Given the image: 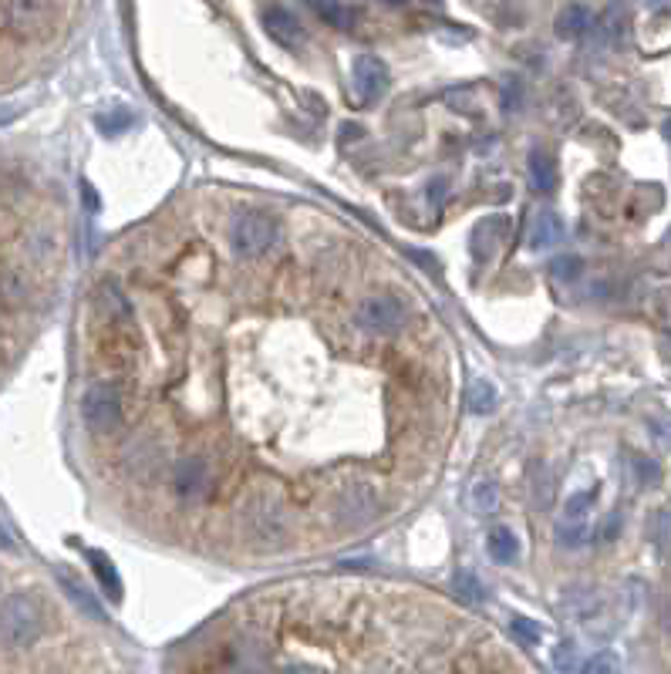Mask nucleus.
Instances as JSON below:
<instances>
[{
  "instance_id": "f257e3e1",
  "label": "nucleus",
  "mask_w": 671,
  "mask_h": 674,
  "mask_svg": "<svg viewBox=\"0 0 671 674\" xmlns=\"http://www.w3.org/2000/svg\"><path fill=\"white\" fill-rule=\"evenodd\" d=\"M240 523L250 540L260 546H280L287 540V530H290L284 503H280L274 493H267V489L253 493L247 503L240 506Z\"/></svg>"
},
{
  "instance_id": "f03ea898",
  "label": "nucleus",
  "mask_w": 671,
  "mask_h": 674,
  "mask_svg": "<svg viewBox=\"0 0 671 674\" xmlns=\"http://www.w3.org/2000/svg\"><path fill=\"white\" fill-rule=\"evenodd\" d=\"M277 240L280 223L270 213H260V209H247L230 226V243L240 257H264V253L277 247Z\"/></svg>"
},
{
  "instance_id": "7ed1b4c3",
  "label": "nucleus",
  "mask_w": 671,
  "mask_h": 674,
  "mask_svg": "<svg viewBox=\"0 0 671 674\" xmlns=\"http://www.w3.org/2000/svg\"><path fill=\"white\" fill-rule=\"evenodd\" d=\"M41 634V610L31 597L11 594L4 600V644L7 648H27Z\"/></svg>"
},
{
  "instance_id": "20e7f679",
  "label": "nucleus",
  "mask_w": 671,
  "mask_h": 674,
  "mask_svg": "<svg viewBox=\"0 0 671 674\" xmlns=\"http://www.w3.org/2000/svg\"><path fill=\"white\" fill-rule=\"evenodd\" d=\"M378 513V489L371 482H348L341 489L338 503H334V523L344 530H358V526L371 523Z\"/></svg>"
},
{
  "instance_id": "39448f33",
  "label": "nucleus",
  "mask_w": 671,
  "mask_h": 674,
  "mask_svg": "<svg viewBox=\"0 0 671 674\" xmlns=\"http://www.w3.org/2000/svg\"><path fill=\"white\" fill-rule=\"evenodd\" d=\"M81 418L95 435H112L122 425V398L112 385H92L81 398Z\"/></svg>"
},
{
  "instance_id": "423d86ee",
  "label": "nucleus",
  "mask_w": 671,
  "mask_h": 674,
  "mask_svg": "<svg viewBox=\"0 0 671 674\" xmlns=\"http://www.w3.org/2000/svg\"><path fill=\"white\" fill-rule=\"evenodd\" d=\"M355 321L361 331H368V334H395L398 327L405 324V307L398 297L378 294V297L361 300V307L355 311Z\"/></svg>"
},
{
  "instance_id": "0eeeda50",
  "label": "nucleus",
  "mask_w": 671,
  "mask_h": 674,
  "mask_svg": "<svg viewBox=\"0 0 671 674\" xmlns=\"http://www.w3.org/2000/svg\"><path fill=\"white\" fill-rule=\"evenodd\" d=\"M51 21V0H4V31L14 38H34Z\"/></svg>"
},
{
  "instance_id": "6e6552de",
  "label": "nucleus",
  "mask_w": 671,
  "mask_h": 674,
  "mask_svg": "<svg viewBox=\"0 0 671 674\" xmlns=\"http://www.w3.org/2000/svg\"><path fill=\"white\" fill-rule=\"evenodd\" d=\"M351 81H355V95L361 105L378 102L388 88V65L375 54H358L355 65H351Z\"/></svg>"
},
{
  "instance_id": "1a4fd4ad",
  "label": "nucleus",
  "mask_w": 671,
  "mask_h": 674,
  "mask_svg": "<svg viewBox=\"0 0 671 674\" xmlns=\"http://www.w3.org/2000/svg\"><path fill=\"white\" fill-rule=\"evenodd\" d=\"M260 21H264L267 38H274V41L280 44V48H287V51L304 48V41H307L304 24L297 21V17L290 14V11H284V7H267Z\"/></svg>"
},
{
  "instance_id": "9d476101",
  "label": "nucleus",
  "mask_w": 671,
  "mask_h": 674,
  "mask_svg": "<svg viewBox=\"0 0 671 674\" xmlns=\"http://www.w3.org/2000/svg\"><path fill=\"white\" fill-rule=\"evenodd\" d=\"M210 486V466H206L203 455H186L183 462L172 472V489H176L179 499H196L203 489Z\"/></svg>"
},
{
  "instance_id": "9b49d317",
  "label": "nucleus",
  "mask_w": 671,
  "mask_h": 674,
  "mask_svg": "<svg viewBox=\"0 0 671 674\" xmlns=\"http://www.w3.org/2000/svg\"><path fill=\"white\" fill-rule=\"evenodd\" d=\"M166 466V455H162V445L156 442H135L125 449V469L132 472L139 482H152Z\"/></svg>"
},
{
  "instance_id": "f8f14e48",
  "label": "nucleus",
  "mask_w": 671,
  "mask_h": 674,
  "mask_svg": "<svg viewBox=\"0 0 671 674\" xmlns=\"http://www.w3.org/2000/svg\"><path fill=\"white\" fill-rule=\"evenodd\" d=\"M557 182H560L557 159H553L550 152H533L530 156V186L537 189V193H553Z\"/></svg>"
},
{
  "instance_id": "ddd939ff",
  "label": "nucleus",
  "mask_w": 671,
  "mask_h": 674,
  "mask_svg": "<svg viewBox=\"0 0 671 674\" xmlns=\"http://www.w3.org/2000/svg\"><path fill=\"white\" fill-rule=\"evenodd\" d=\"M88 563H92V570H95L98 584L105 587V594L112 597L115 604H119V600H122V577H119V570H115L112 557L102 553V550H88Z\"/></svg>"
},
{
  "instance_id": "4468645a",
  "label": "nucleus",
  "mask_w": 671,
  "mask_h": 674,
  "mask_svg": "<svg viewBox=\"0 0 671 674\" xmlns=\"http://www.w3.org/2000/svg\"><path fill=\"white\" fill-rule=\"evenodd\" d=\"M560 236H564V220H560L553 209H543V213L537 216V223H533V230H530V247L547 250L560 240Z\"/></svg>"
},
{
  "instance_id": "2eb2a0df",
  "label": "nucleus",
  "mask_w": 671,
  "mask_h": 674,
  "mask_svg": "<svg viewBox=\"0 0 671 674\" xmlns=\"http://www.w3.org/2000/svg\"><path fill=\"white\" fill-rule=\"evenodd\" d=\"M486 550L496 563H513L520 557V540H516L510 526H496V530H489L486 536Z\"/></svg>"
},
{
  "instance_id": "dca6fc26",
  "label": "nucleus",
  "mask_w": 671,
  "mask_h": 674,
  "mask_svg": "<svg viewBox=\"0 0 671 674\" xmlns=\"http://www.w3.org/2000/svg\"><path fill=\"white\" fill-rule=\"evenodd\" d=\"M587 27H591V14H587V7H580V4L564 7L560 17H557V34H560V38H567V41L580 38Z\"/></svg>"
},
{
  "instance_id": "f3484780",
  "label": "nucleus",
  "mask_w": 671,
  "mask_h": 674,
  "mask_svg": "<svg viewBox=\"0 0 671 674\" xmlns=\"http://www.w3.org/2000/svg\"><path fill=\"white\" fill-rule=\"evenodd\" d=\"M58 577H61V587H65V594H68L71 600H75V604H78L81 610H85L88 617H95V621H105V614H102V604H98V600H95L92 594H88V587L81 584V580L68 577L65 570H61Z\"/></svg>"
},
{
  "instance_id": "a211bd4d",
  "label": "nucleus",
  "mask_w": 671,
  "mask_h": 674,
  "mask_svg": "<svg viewBox=\"0 0 671 674\" xmlns=\"http://www.w3.org/2000/svg\"><path fill=\"white\" fill-rule=\"evenodd\" d=\"M466 405H469V412H473V415H493L496 412V388H493V381L476 378L473 385H469Z\"/></svg>"
},
{
  "instance_id": "6ab92c4d",
  "label": "nucleus",
  "mask_w": 671,
  "mask_h": 674,
  "mask_svg": "<svg viewBox=\"0 0 671 674\" xmlns=\"http://www.w3.org/2000/svg\"><path fill=\"white\" fill-rule=\"evenodd\" d=\"M469 503H473L476 513H496L500 509V486L493 479H476L473 489H469Z\"/></svg>"
},
{
  "instance_id": "aec40b11",
  "label": "nucleus",
  "mask_w": 671,
  "mask_h": 674,
  "mask_svg": "<svg viewBox=\"0 0 671 674\" xmlns=\"http://www.w3.org/2000/svg\"><path fill=\"white\" fill-rule=\"evenodd\" d=\"M98 304H102L105 317H115V321H129L132 317L129 300H125L112 284H102V290H98Z\"/></svg>"
},
{
  "instance_id": "412c9836",
  "label": "nucleus",
  "mask_w": 671,
  "mask_h": 674,
  "mask_svg": "<svg viewBox=\"0 0 671 674\" xmlns=\"http://www.w3.org/2000/svg\"><path fill=\"white\" fill-rule=\"evenodd\" d=\"M530 496H533V509H550L553 506V479H550V469L547 466L533 469Z\"/></svg>"
},
{
  "instance_id": "4be33fe9",
  "label": "nucleus",
  "mask_w": 671,
  "mask_h": 674,
  "mask_svg": "<svg viewBox=\"0 0 671 674\" xmlns=\"http://www.w3.org/2000/svg\"><path fill=\"white\" fill-rule=\"evenodd\" d=\"M597 604V594L594 590H587V587H577V590H570V594L560 600V610H564L567 617H584V614H591V607Z\"/></svg>"
},
{
  "instance_id": "5701e85b",
  "label": "nucleus",
  "mask_w": 671,
  "mask_h": 674,
  "mask_svg": "<svg viewBox=\"0 0 671 674\" xmlns=\"http://www.w3.org/2000/svg\"><path fill=\"white\" fill-rule=\"evenodd\" d=\"M452 587H456V597L469 600V604H479V600L486 597L483 584H479V577L473 570H456V577H452Z\"/></svg>"
},
{
  "instance_id": "b1692460",
  "label": "nucleus",
  "mask_w": 671,
  "mask_h": 674,
  "mask_svg": "<svg viewBox=\"0 0 671 674\" xmlns=\"http://www.w3.org/2000/svg\"><path fill=\"white\" fill-rule=\"evenodd\" d=\"M311 11L321 17V21H328V24H334V27H344L348 24V11L341 7V0H304Z\"/></svg>"
},
{
  "instance_id": "393cba45",
  "label": "nucleus",
  "mask_w": 671,
  "mask_h": 674,
  "mask_svg": "<svg viewBox=\"0 0 671 674\" xmlns=\"http://www.w3.org/2000/svg\"><path fill=\"white\" fill-rule=\"evenodd\" d=\"M587 530H591L587 523H564V519H560L557 523V543L567 546V550H577V546L587 543Z\"/></svg>"
},
{
  "instance_id": "a878e982",
  "label": "nucleus",
  "mask_w": 671,
  "mask_h": 674,
  "mask_svg": "<svg viewBox=\"0 0 671 674\" xmlns=\"http://www.w3.org/2000/svg\"><path fill=\"white\" fill-rule=\"evenodd\" d=\"M24 297H27L24 277L11 267V263H7V267H4V307H14L17 300H24Z\"/></svg>"
},
{
  "instance_id": "bb28decb",
  "label": "nucleus",
  "mask_w": 671,
  "mask_h": 674,
  "mask_svg": "<svg viewBox=\"0 0 671 674\" xmlns=\"http://www.w3.org/2000/svg\"><path fill=\"white\" fill-rule=\"evenodd\" d=\"M591 513V493H574L564 503V523H587Z\"/></svg>"
},
{
  "instance_id": "cd10ccee",
  "label": "nucleus",
  "mask_w": 671,
  "mask_h": 674,
  "mask_svg": "<svg viewBox=\"0 0 671 674\" xmlns=\"http://www.w3.org/2000/svg\"><path fill=\"white\" fill-rule=\"evenodd\" d=\"M584 674H618V658H614L611 651L594 654V658L584 664Z\"/></svg>"
},
{
  "instance_id": "c85d7f7f",
  "label": "nucleus",
  "mask_w": 671,
  "mask_h": 674,
  "mask_svg": "<svg viewBox=\"0 0 671 674\" xmlns=\"http://www.w3.org/2000/svg\"><path fill=\"white\" fill-rule=\"evenodd\" d=\"M550 273H553V280H574L577 273H580V260L577 257H557L553 260V267H550Z\"/></svg>"
},
{
  "instance_id": "c756f323",
  "label": "nucleus",
  "mask_w": 671,
  "mask_h": 674,
  "mask_svg": "<svg viewBox=\"0 0 671 674\" xmlns=\"http://www.w3.org/2000/svg\"><path fill=\"white\" fill-rule=\"evenodd\" d=\"M510 627H513V634H520V637H523V641H527V644H537L540 637H543V631H540V627L533 624V621H527V617H513V624H510Z\"/></svg>"
},
{
  "instance_id": "7c9ffc66",
  "label": "nucleus",
  "mask_w": 671,
  "mask_h": 674,
  "mask_svg": "<svg viewBox=\"0 0 671 674\" xmlns=\"http://www.w3.org/2000/svg\"><path fill=\"white\" fill-rule=\"evenodd\" d=\"M446 193H449V182L446 179H432L429 189H425V196H429V206H442Z\"/></svg>"
},
{
  "instance_id": "2f4dec72",
  "label": "nucleus",
  "mask_w": 671,
  "mask_h": 674,
  "mask_svg": "<svg viewBox=\"0 0 671 674\" xmlns=\"http://www.w3.org/2000/svg\"><path fill=\"white\" fill-rule=\"evenodd\" d=\"M553 664L560 671H574V644H560L557 654H553Z\"/></svg>"
},
{
  "instance_id": "473e14b6",
  "label": "nucleus",
  "mask_w": 671,
  "mask_h": 674,
  "mask_svg": "<svg viewBox=\"0 0 671 674\" xmlns=\"http://www.w3.org/2000/svg\"><path fill=\"white\" fill-rule=\"evenodd\" d=\"M81 196H85L88 213H98V196H95V189L88 186V182H81Z\"/></svg>"
},
{
  "instance_id": "72a5a7b5",
  "label": "nucleus",
  "mask_w": 671,
  "mask_h": 674,
  "mask_svg": "<svg viewBox=\"0 0 671 674\" xmlns=\"http://www.w3.org/2000/svg\"><path fill=\"white\" fill-rule=\"evenodd\" d=\"M274 674H314L311 668H304V664H287V668H280Z\"/></svg>"
},
{
  "instance_id": "f704fd0d",
  "label": "nucleus",
  "mask_w": 671,
  "mask_h": 674,
  "mask_svg": "<svg viewBox=\"0 0 671 674\" xmlns=\"http://www.w3.org/2000/svg\"><path fill=\"white\" fill-rule=\"evenodd\" d=\"M665 135H668V139H671V122L665 125Z\"/></svg>"
},
{
  "instance_id": "c9c22d12",
  "label": "nucleus",
  "mask_w": 671,
  "mask_h": 674,
  "mask_svg": "<svg viewBox=\"0 0 671 674\" xmlns=\"http://www.w3.org/2000/svg\"><path fill=\"white\" fill-rule=\"evenodd\" d=\"M651 4H665V0H651Z\"/></svg>"
},
{
  "instance_id": "e433bc0d",
  "label": "nucleus",
  "mask_w": 671,
  "mask_h": 674,
  "mask_svg": "<svg viewBox=\"0 0 671 674\" xmlns=\"http://www.w3.org/2000/svg\"><path fill=\"white\" fill-rule=\"evenodd\" d=\"M388 4H402V0H388Z\"/></svg>"
}]
</instances>
